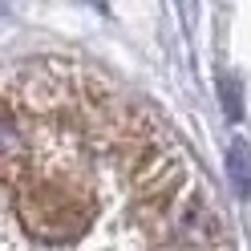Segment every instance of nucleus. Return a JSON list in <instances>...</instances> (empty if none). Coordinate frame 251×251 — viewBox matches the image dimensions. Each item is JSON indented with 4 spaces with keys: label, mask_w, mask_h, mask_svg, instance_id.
<instances>
[{
    "label": "nucleus",
    "mask_w": 251,
    "mask_h": 251,
    "mask_svg": "<svg viewBox=\"0 0 251 251\" xmlns=\"http://www.w3.org/2000/svg\"><path fill=\"white\" fill-rule=\"evenodd\" d=\"M4 251H231L154 109L77 61L4 77Z\"/></svg>",
    "instance_id": "1"
}]
</instances>
